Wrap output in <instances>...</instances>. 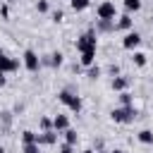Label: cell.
Returning a JSON list of instances; mask_svg holds the SVG:
<instances>
[{
  "instance_id": "d6986e66",
  "label": "cell",
  "mask_w": 153,
  "mask_h": 153,
  "mask_svg": "<svg viewBox=\"0 0 153 153\" xmlns=\"http://www.w3.org/2000/svg\"><path fill=\"white\" fill-rule=\"evenodd\" d=\"M134 62H136L139 67H143V65H146V55H143V53H134Z\"/></svg>"
},
{
  "instance_id": "277c9868",
  "label": "cell",
  "mask_w": 153,
  "mask_h": 153,
  "mask_svg": "<svg viewBox=\"0 0 153 153\" xmlns=\"http://www.w3.org/2000/svg\"><path fill=\"white\" fill-rule=\"evenodd\" d=\"M96 12H98V19H103V22H115V5H112L110 0L100 2Z\"/></svg>"
},
{
  "instance_id": "9c48e42d",
  "label": "cell",
  "mask_w": 153,
  "mask_h": 153,
  "mask_svg": "<svg viewBox=\"0 0 153 153\" xmlns=\"http://www.w3.org/2000/svg\"><path fill=\"white\" fill-rule=\"evenodd\" d=\"M55 139H57V136H55L53 129H50V131H43V134H38V146H41V143H55Z\"/></svg>"
},
{
  "instance_id": "5b68a950",
  "label": "cell",
  "mask_w": 153,
  "mask_h": 153,
  "mask_svg": "<svg viewBox=\"0 0 153 153\" xmlns=\"http://www.w3.org/2000/svg\"><path fill=\"white\" fill-rule=\"evenodd\" d=\"M38 65H41V62H38V55H36L33 50H26V53H24V67H26L29 72H36Z\"/></svg>"
},
{
  "instance_id": "4fadbf2b",
  "label": "cell",
  "mask_w": 153,
  "mask_h": 153,
  "mask_svg": "<svg viewBox=\"0 0 153 153\" xmlns=\"http://www.w3.org/2000/svg\"><path fill=\"white\" fill-rule=\"evenodd\" d=\"M139 141L141 143H153V131L151 129H141L139 131Z\"/></svg>"
},
{
  "instance_id": "4dcf8cb0",
  "label": "cell",
  "mask_w": 153,
  "mask_h": 153,
  "mask_svg": "<svg viewBox=\"0 0 153 153\" xmlns=\"http://www.w3.org/2000/svg\"><path fill=\"white\" fill-rule=\"evenodd\" d=\"M7 2H17V0H7Z\"/></svg>"
},
{
  "instance_id": "e0dca14e",
  "label": "cell",
  "mask_w": 153,
  "mask_h": 153,
  "mask_svg": "<svg viewBox=\"0 0 153 153\" xmlns=\"http://www.w3.org/2000/svg\"><path fill=\"white\" fill-rule=\"evenodd\" d=\"M76 139H79V136H76V131H74V129H67V131H65V143H72V146H74V143H76Z\"/></svg>"
},
{
  "instance_id": "d6a6232c",
  "label": "cell",
  "mask_w": 153,
  "mask_h": 153,
  "mask_svg": "<svg viewBox=\"0 0 153 153\" xmlns=\"http://www.w3.org/2000/svg\"><path fill=\"white\" fill-rule=\"evenodd\" d=\"M0 153H5V151H2V148H0Z\"/></svg>"
},
{
  "instance_id": "603a6c76",
  "label": "cell",
  "mask_w": 153,
  "mask_h": 153,
  "mask_svg": "<svg viewBox=\"0 0 153 153\" xmlns=\"http://www.w3.org/2000/svg\"><path fill=\"white\" fill-rule=\"evenodd\" d=\"M24 153H38V143H24Z\"/></svg>"
},
{
  "instance_id": "8992f818",
  "label": "cell",
  "mask_w": 153,
  "mask_h": 153,
  "mask_svg": "<svg viewBox=\"0 0 153 153\" xmlns=\"http://www.w3.org/2000/svg\"><path fill=\"white\" fill-rule=\"evenodd\" d=\"M19 67V60H14V57H0V74H7V72H14Z\"/></svg>"
},
{
  "instance_id": "52a82bcc",
  "label": "cell",
  "mask_w": 153,
  "mask_h": 153,
  "mask_svg": "<svg viewBox=\"0 0 153 153\" xmlns=\"http://www.w3.org/2000/svg\"><path fill=\"white\" fill-rule=\"evenodd\" d=\"M139 43H141V36H139L136 31H129V33H127V36L122 38V45H124L127 50H134V48H136Z\"/></svg>"
},
{
  "instance_id": "5bb4252c",
  "label": "cell",
  "mask_w": 153,
  "mask_h": 153,
  "mask_svg": "<svg viewBox=\"0 0 153 153\" xmlns=\"http://www.w3.org/2000/svg\"><path fill=\"white\" fill-rule=\"evenodd\" d=\"M91 5V0H72V10L74 12H81V10H86Z\"/></svg>"
},
{
  "instance_id": "4316f807",
  "label": "cell",
  "mask_w": 153,
  "mask_h": 153,
  "mask_svg": "<svg viewBox=\"0 0 153 153\" xmlns=\"http://www.w3.org/2000/svg\"><path fill=\"white\" fill-rule=\"evenodd\" d=\"M53 19H55V22H62V12H60V10H57V12H53Z\"/></svg>"
},
{
  "instance_id": "836d02e7",
  "label": "cell",
  "mask_w": 153,
  "mask_h": 153,
  "mask_svg": "<svg viewBox=\"0 0 153 153\" xmlns=\"http://www.w3.org/2000/svg\"><path fill=\"white\" fill-rule=\"evenodd\" d=\"M69 2H72V0H69Z\"/></svg>"
},
{
  "instance_id": "ffe728a7",
  "label": "cell",
  "mask_w": 153,
  "mask_h": 153,
  "mask_svg": "<svg viewBox=\"0 0 153 153\" xmlns=\"http://www.w3.org/2000/svg\"><path fill=\"white\" fill-rule=\"evenodd\" d=\"M41 129H43V131H50V129H53V120L43 117V120H41Z\"/></svg>"
},
{
  "instance_id": "6da1fadb",
  "label": "cell",
  "mask_w": 153,
  "mask_h": 153,
  "mask_svg": "<svg viewBox=\"0 0 153 153\" xmlns=\"http://www.w3.org/2000/svg\"><path fill=\"white\" fill-rule=\"evenodd\" d=\"M110 117H112V122L129 124V122H134V120H136V110H134L131 105H122V108H115V110L110 112Z\"/></svg>"
},
{
  "instance_id": "9a60e30c",
  "label": "cell",
  "mask_w": 153,
  "mask_h": 153,
  "mask_svg": "<svg viewBox=\"0 0 153 153\" xmlns=\"http://www.w3.org/2000/svg\"><path fill=\"white\" fill-rule=\"evenodd\" d=\"M124 7H127V12H136V10H141V0H124Z\"/></svg>"
},
{
  "instance_id": "7c38bea8",
  "label": "cell",
  "mask_w": 153,
  "mask_h": 153,
  "mask_svg": "<svg viewBox=\"0 0 153 153\" xmlns=\"http://www.w3.org/2000/svg\"><path fill=\"white\" fill-rule=\"evenodd\" d=\"M22 141L24 143H38V134H33V131H22Z\"/></svg>"
},
{
  "instance_id": "ac0fdd59",
  "label": "cell",
  "mask_w": 153,
  "mask_h": 153,
  "mask_svg": "<svg viewBox=\"0 0 153 153\" xmlns=\"http://www.w3.org/2000/svg\"><path fill=\"white\" fill-rule=\"evenodd\" d=\"M50 65H53V67H60V65H62V53H53V55H50Z\"/></svg>"
},
{
  "instance_id": "cb8c5ba5",
  "label": "cell",
  "mask_w": 153,
  "mask_h": 153,
  "mask_svg": "<svg viewBox=\"0 0 153 153\" xmlns=\"http://www.w3.org/2000/svg\"><path fill=\"white\" fill-rule=\"evenodd\" d=\"M98 29H100V31H110V29H112V24H110V22H103V19H98Z\"/></svg>"
},
{
  "instance_id": "7402d4cb",
  "label": "cell",
  "mask_w": 153,
  "mask_h": 153,
  "mask_svg": "<svg viewBox=\"0 0 153 153\" xmlns=\"http://www.w3.org/2000/svg\"><path fill=\"white\" fill-rule=\"evenodd\" d=\"M120 100H122V105H131V96H129L127 91H122V93H120Z\"/></svg>"
},
{
  "instance_id": "f1b7e54d",
  "label": "cell",
  "mask_w": 153,
  "mask_h": 153,
  "mask_svg": "<svg viewBox=\"0 0 153 153\" xmlns=\"http://www.w3.org/2000/svg\"><path fill=\"white\" fill-rule=\"evenodd\" d=\"M81 153H96V151H91V148H86V151H81Z\"/></svg>"
},
{
  "instance_id": "2e32d148",
  "label": "cell",
  "mask_w": 153,
  "mask_h": 153,
  "mask_svg": "<svg viewBox=\"0 0 153 153\" xmlns=\"http://www.w3.org/2000/svg\"><path fill=\"white\" fill-rule=\"evenodd\" d=\"M93 57H96V53H81V65L84 67H91L93 65Z\"/></svg>"
},
{
  "instance_id": "44dd1931",
  "label": "cell",
  "mask_w": 153,
  "mask_h": 153,
  "mask_svg": "<svg viewBox=\"0 0 153 153\" xmlns=\"http://www.w3.org/2000/svg\"><path fill=\"white\" fill-rule=\"evenodd\" d=\"M88 76H91V79H98V76H100V67H93V65H91V67H88Z\"/></svg>"
},
{
  "instance_id": "83f0119b",
  "label": "cell",
  "mask_w": 153,
  "mask_h": 153,
  "mask_svg": "<svg viewBox=\"0 0 153 153\" xmlns=\"http://www.w3.org/2000/svg\"><path fill=\"white\" fill-rule=\"evenodd\" d=\"M5 81H7V79H5V74H0V86H5Z\"/></svg>"
},
{
  "instance_id": "3957f363",
  "label": "cell",
  "mask_w": 153,
  "mask_h": 153,
  "mask_svg": "<svg viewBox=\"0 0 153 153\" xmlns=\"http://www.w3.org/2000/svg\"><path fill=\"white\" fill-rule=\"evenodd\" d=\"M57 98H60V103H65L72 112H79V110H81V98H79V96H74L72 91H60V93H57Z\"/></svg>"
},
{
  "instance_id": "8fae6325",
  "label": "cell",
  "mask_w": 153,
  "mask_h": 153,
  "mask_svg": "<svg viewBox=\"0 0 153 153\" xmlns=\"http://www.w3.org/2000/svg\"><path fill=\"white\" fill-rule=\"evenodd\" d=\"M115 26H117V29H131V17H129V14H122Z\"/></svg>"
},
{
  "instance_id": "f546056e",
  "label": "cell",
  "mask_w": 153,
  "mask_h": 153,
  "mask_svg": "<svg viewBox=\"0 0 153 153\" xmlns=\"http://www.w3.org/2000/svg\"><path fill=\"white\" fill-rule=\"evenodd\" d=\"M110 153H124V151H110Z\"/></svg>"
},
{
  "instance_id": "d4e9b609",
  "label": "cell",
  "mask_w": 153,
  "mask_h": 153,
  "mask_svg": "<svg viewBox=\"0 0 153 153\" xmlns=\"http://www.w3.org/2000/svg\"><path fill=\"white\" fill-rule=\"evenodd\" d=\"M60 153H74V146L72 143H62L60 146Z\"/></svg>"
},
{
  "instance_id": "1f68e13d",
  "label": "cell",
  "mask_w": 153,
  "mask_h": 153,
  "mask_svg": "<svg viewBox=\"0 0 153 153\" xmlns=\"http://www.w3.org/2000/svg\"><path fill=\"white\" fill-rule=\"evenodd\" d=\"M0 57H2V50H0Z\"/></svg>"
},
{
  "instance_id": "30bf717a",
  "label": "cell",
  "mask_w": 153,
  "mask_h": 153,
  "mask_svg": "<svg viewBox=\"0 0 153 153\" xmlns=\"http://www.w3.org/2000/svg\"><path fill=\"white\" fill-rule=\"evenodd\" d=\"M127 84H129V81H127L124 76H115V79H112V88H115V91H120V93L127 88Z\"/></svg>"
},
{
  "instance_id": "7a4b0ae2",
  "label": "cell",
  "mask_w": 153,
  "mask_h": 153,
  "mask_svg": "<svg viewBox=\"0 0 153 153\" xmlns=\"http://www.w3.org/2000/svg\"><path fill=\"white\" fill-rule=\"evenodd\" d=\"M76 50L79 53H96V31H86L76 38Z\"/></svg>"
},
{
  "instance_id": "ba28073f",
  "label": "cell",
  "mask_w": 153,
  "mask_h": 153,
  "mask_svg": "<svg viewBox=\"0 0 153 153\" xmlns=\"http://www.w3.org/2000/svg\"><path fill=\"white\" fill-rule=\"evenodd\" d=\"M53 129H55V131H67V129H69V120H67L65 115H55V117H53Z\"/></svg>"
},
{
  "instance_id": "484cf974",
  "label": "cell",
  "mask_w": 153,
  "mask_h": 153,
  "mask_svg": "<svg viewBox=\"0 0 153 153\" xmlns=\"http://www.w3.org/2000/svg\"><path fill=\"white\" fill-rule=\"evenodd\" d=\"M36 7H38V12H48V2H45V0H38Z\"/></svg>"
}]
</instances>
